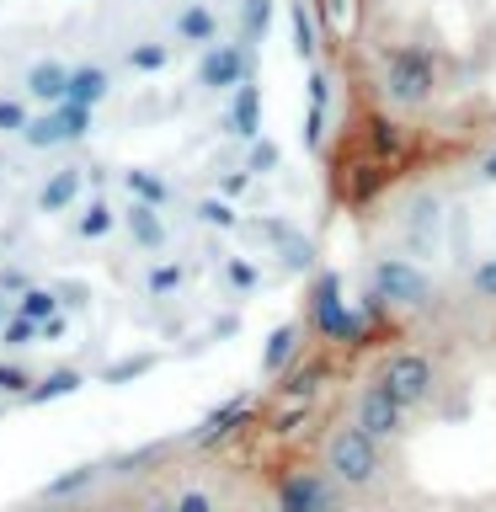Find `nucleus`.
Masks as SVG:
<instances>
[{"mask_svg":"<svg viewBox=\"0 0 496 512\" xmlns=\"http://www.w3.org/2000/svg\"><path fill=\"white\" fill-rule=\"evenodd\" d=\"M390 96H400V102H427L432 91V54L427 48H400V54L390 59Z\"/></svg>","mask_w":496,"mask_h":512,"instance_id":"obj_1","label":"nucleus"},{"mask_svg":"<svg viewBox=\"0 0 496 512\" xmlns=\"http://www.w3.org/2000/svg\"><path fill=\"white\" fill-rule=\"evenodd\" d=\"M176 32H182L187 43H214L219 22H214V11H208V6H187L182 16H176Z\"/></svg>","mask_w":496,"mask_h":512,"instance_id":"obj_2","label":"nucleus"},{"mask_svg":"<svg viewBox=\"0 0 496 512\" xmlns=\"http://www.w3.org/2000/svg\"><path fill=\"white\" fill-rule=\"evenodd\" d=\"M134 64H139V70H160V64H166V48L144 43V48H134Z\"/></svg>","mask_w":496,"mask_h":512,"instance_id":"obj_3","label":"nucleus"}]
</instances>
